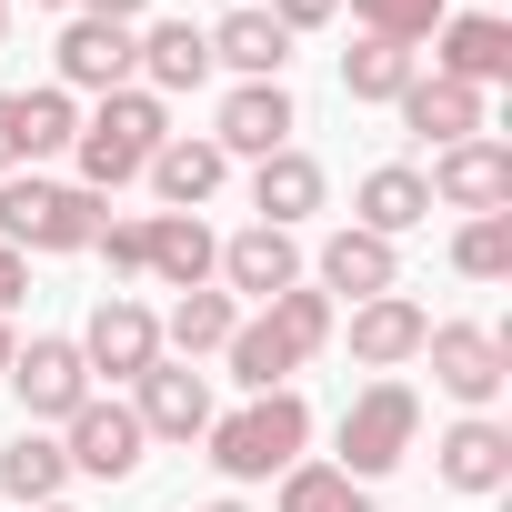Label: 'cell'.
Returning <instances> with one entry per match:
<instances>
[{
    "label": "cell",
    "instance_id": "cell-5",
    "mask_svg": "<svg viewBox=\"0 0 512 512\" xmlns=\"http://www.w3.org/2000/svg\"><path fill=\"white\" fill-rule=\"evenodd\" d=\"M332 442H342V452H332V472L372 492V482H382L392 462H412V442H422V402H412V382H362Z\"/></svg>",
    "mask_w": 512,
    "mask_h": 512
},
{
    "label": "cell",
    "instance_id": "cell-35",
    "mask_svg": "<svg viewBox=\"0 0 512 512\" xmlns=\"http://www.w3.org/2000/svg\"><path fill=\"white\" fill-rule=\"evenodd\" d=\"M332 11H342V0H272V21H282V31H292V41H302V31H322V21H332Z\"/></svg>",
    "mask_w": 512,
    "mask_h": 512
},
{
    "label": "cell",
    "instance_id": "cell-39",
    "mask_svg": "<svg viewBox=\"0 0 512 512\" xmlns=\"http://www.w3.org/2000/svg\"><path fill=\"white\" fill-rule=\"evenodd\" d=\"M0 41H11V0H0Z\"/></svg>",
    "mask_w": 512,
    "mask_h": 512
},
{
    "label": "cell",
    "instance_id": "cell-32",
    "mask_svg": "<svg viewBox=\"0 0 512 512\" xmlns=\"http://www.w3.org/2000/svg\"><path fill=\"white\" fill-rule=\"evenodd\" d=\"M352 21L362 41H392V51H422L442 31V0H352Z\"/></svg>",
    "mask_w": 512,
    "mask_h": 512
},
{
    "label": "cell",
    "instance_id": "cell-14",
    "mask_svg": "<svg viewBox=\"0 0 512 512\" xmlns=\"http://www.w3.org/2000/svg\"><path fill=\"white\" fill-rule=\"evenodd\" d=\"M131 412H141L151 442H201V432H211V372H191V362L161 352V362L131 382Z\"/></svg>",
    "mask_w": 512,
    "mask_h": 512
},
{
    "label": "cell",
    "instance_id": "cell-34",
    "mask_svg": "<svg viewBox=\"0 0 512 512\" xmlns=\"http://www.w3.org/2000/svg\"><path fill=\"white\" fill-rule=\"evenodd\" d=\"M21 302H31V262H21V251H11V241H0V322H11Z\"/></svg>",
    "mask_w": 512,
    "mask_h": 512
},
{
    "label": "cell",
    "instance_id": "cell-7",
    "mask_svg": "<svg viewBox=\"0 0 512 512\" xmlns=\"http://www.w3.org/2000/svg\"><path fill=\"white\" fill-rule=\"evenodd\" d=\"M422 362H432V382H442L462 412H492L502 382H512V342L482 332V322H432V332H422Z\"/></svg>",
    "mask_w": 512,
    "mask_h": 512
},
{
    "label": "cell",
    "instance_id": "cell-22",
    "mask_svg": "<svg viewBox=\"0 0 512 512\" xmlns=\"http://www.w3.org/2000/svg\"><path fill=\"white\" fill-rule=\"evenodd\" d=\"M151 191H161V211H201L221 181H231V161H221V141L211 131H171L161 151H151V171H141Z\"/></svg>",
    "mask_w": 512,
    "mask_h": 512
},
{
    "label": "cell",
    "instance_id": "cell-1",
    "mask_svg": "<svg viewBox=\"0 0 512 512\" xmlns=\"http://www.w3.org/2000/svg\"><path fill=\"white\" fill-rule=\"evenodd\" d=\"M332 292H312V282H292L282 302H262V312H241V332L221 342V362H231V382L241 392H292V372L332 342Z\"/></svg>",
    "mask_w": 512,
    "mask_h": 512
},
{
    "label": "cell",
    "instance_id": "cell-15",
    "mask_svg": "<svg viewBox=\"0 0 512 512\" xmlns=\"http://www.w3.org/2000/svg\"><path fill=\"white\" fill-rule=\"evenodd\" d=\"M292 131H302V111H292L282 81H241V91L221 101V121H211L221 161H272V151H292Z\"/></svg>",
    "mask_w": 512,
    "mask_h": 512
},
{
    "label": "cell",
    "instance_id": "cell-24",
    "mask_svg": "<svg viewBox=\"0 0 512 512\" xmlns=\"http://www.w3.org/2000/svg\"><path fill=\"white\" fill-rule=\"evenodd\" d=\"M432 221V191H422V171L412 161H382V171H362V191H352V231H372V241H402V231H422Z\"/></svg>",
    "mask_w": 512,
    "mask_h": 512
},
{
    "label": "cell",
    "instance_id": "cell-29",
    "mask_svg": "<svg viewBox=\"0 0 512 512\" xmlns=\"http://www.w3.org/2000/svg\"><path fill=\"white\" fill-rule=\"evenodd\" d=\"M282 512H382V502H372L362 482H342L332 462H312V452H302V462L282 472Z\"/></svg>",
    "mask_w": 512,
    "mask_h": 512
},
{
    "label": "cell",
    "instance_id": "cell-16",
    "mask_svg": "<svg viewBox=\"0 0 512 512\" xmlns=\"http://www.w3.org/2000/svg\"><path fill=\"white\" fill-rule=\"evenodd\" d=\"M231 302H282L292 282H302V241L292 231H272V221H251V231H231L221 241V272H211Z\"/></svg>",
    "mask_w": 512,
    "mask_h": 512
},
{
    "label": "cell",
    "instance_id": "cell-36",
    "mask_svg": "<svg viewBox=\"0 0 512 512\" xmlns=\"http://www.w3.org/2000/svg\"><path fill=\"white\" fill-rule=\"evenodd\" d=\"M81 11H91V21H121V31H141V11H151V0H81Z\"/></svg>",
    "mask_w": 512,
    "mask_h": 512
},
{
    "label": "cell",
    "instance_id": "cell-10",
    "mask_svg": "<svg viewBox=\"0 0 512 512\" xmlns=\"http://www.w3.org/2000/svg\"><path fill=\"white\" fill-rule=\"evenodd\" d=\"M81 362H91V382H101V372H111V382H141V372L161 362V312L131 302V292H101L91 322H81Z\"/></svg>",
    "mask_w": 512,
    "mask_h": 512
},
{
    "label": "cell",
    "instance_id": "cell-38",
    "mask_svg": "<svg viewBox=\"0 0 512 512\" xmlns=\"http://www.w3.org/2000/svg\"><path fill=\"white\" fill-rule=\"evenodd\" d=\"M201 512H251V502H201Z\"/></svg>",
    "mask_w": 512,
    "mask_h": 512
},
{
    "label": "cell",
    "instance_id": "cell-3",
    "mask_svg": "<svg viewBox=\"0 0 512 512\" xmlns=\"http://www.w3.org/2000/svg\"><path fill=\"white\" fill-rule=\"evenodd\" d=\"M211 472L221 482H282L312 452V402L302 392H251L241 412H211Z\"/></svg>",
    "mask_w": 512,
    "mask_h": 512
},
{
    "label": "cell",
    "instance_id": "cell-26",
    "mask_svg": "<svg viewBox=\"0 0 512 512\" xmlns=\"http://www.w3.org/2000/svg\"><path fill=\"white\" fill-rule=\"evenodd\" d=\"M322 161L312 151H272V161H251V211H262L272 231H292V221H312L322 211Z\"/></svg>",
    "mask_w": 512,
    "mask_h": 512
},
{
    "label": "cell",
    "instance_id": "cell-12",
    "mask_svg": "<svg viewBox=\"0 0 512 512\" xmlns=\"http://www.w3.org/2000/svg\"><path fill=\"white\" fill-rule=\"evenodd\" d=\"M211 272H221V231H211L201 211H151V221H141V282H161V292H211Z\"/></svg>",
    "mask_w": 512,
    "mask_h": 512
},
{
    "label": "cell",
    "instance_id": "cell-41",
    "mask_svg": "<svg viewBox=\"0 0 512 512\" xmlns=\"http://www.w3.org/2000/svg\"><path fill=\"white\" fill-rule=\"evenodd\" d=\"M41 512H71V502H41Z\"/></svg>",
    "mask_w": 512,
    "mask_h": 512
},
{
    "label": "cell",
    "instance_id": "cell-13",
    "mask_svg": "<svg viewBox=\"0 0 512 512\" xmlns=\"http://www.w3.org/2000/svg\"><path fill=\"white\" fill-rule=\"evenodd\" d=\"M81 131V101L51 81V91H0V171H41L51 151H71Z\"/></svg>",
    "mask_w": 512,
    "mask_h": 512
},
{
    "label": "cell",
    "instance_id": "cell-27",
    "mask_svg": "<svg viewBox=\"0 0 512 512\" xmlns=\"http://www.w3.org/2000/svg\"><path fill=\"white\" fill-rule=\"evenodd\" d=\"M61 482H71V452H61V432H41V422H21V442L0 452V492L11 502H61Z\"/></svg>",
    "mask_w": 512,
    "mask_h": 512
},
{
    "label": "cell",
    "instance_id": "cell-19",
    "mask_svg": "<svg viewBox=\"0 0 512 512\" xmlns=\"http://www.w3.org/2000/svg\"><path fill=\"white\" fill-rule=\"evenodd\" d=\"M392 111H402V131H412V141H432V151H452V141H472V131H492V111H482V91H462V81H442V71H412Z\"/></svg>",
    "mask_w": 512,
    "mask_h": 512
},
{
    "label": "cell",
    "instance_id": "cell-23",
    "mask_svg": "<svg viewBox=\"0 0 512 512\" xmlns=\"http://www.w3.org/2000/svg\"><path fill=\"white\" fill-rule=\"evenodd\" d=\"M211 81V31L201 21H141V91L171 101V91H201Z\"/></svg>",
    "mask_w": 512,
    "mask_h": 512
},
{
    "label": "cell",
    "instance_id": "cell-21",
    "mask_svg": "<svg viewBox=\"0 0 512 512\" xmlns=\"http://www.w3.org/2000/svg\"><path fill=\"white\" fill-rule=\"evenodd\" d=\"M312 292H352V302H382V292H402V251L342 221V231L322 241V262H312Z\"/></svg>",
    "mask_w": 512,
    "mask_h": 512
},
{
    "label": "cell",
    "instance_id": "cell-40",
    "mask_svg": "<svg viewBox=\"0 0 512 512\" xmlns=\"http://www.w3.org/2000/svg\"><path fill=\"white\" fill-rule=\"evenodd\" d=\"M41 11H81V0H41Z\"/></svg>",
    "mask_w": 512,
    "mask_h": 512
},
{
    "label": "cell",
    "instance_id": "cell-20",
    "mask_svg": "<svg viewBox=\"0 0 512 512\" xmlns=\"http://www.w3.org/2000/svg\"><path fill=\"white\" fill-rule=\"evenodd\" d=\"M422 332H432V312L412 302V292H382V302H352V362L362 372H402V362H422Z\"/></svg>",
    "mask_w": 512,
    "mask_h": 512
},
{
    "label": "cell",
    "instance_id": "cell-8",
    "mask_svg": "<svg viewBox=\"0 0 512 512\" xmlns=\"http://www.w3.org/2000/svg\"><path fill=\"white\" fill-rule=\"evenodd\" d=\"M422 191H432L442 211H462V221H482V211H512V141H492V131H472V141H452V151H432V171H422Z\"/></svg>",
    "mask_w": 512,
    "mask_h": 512
},
{
    "label": "cell",
    "instance_id": "cell-6",
    "mask_svg": "<svg viewBox=\"0 0 512 512\" xmlns=\"http://www.w3.org/2000/svg\"><path fill=\"white\" fill-rule=\"evenodd\" d=\"M0 382L21 392V412H31L41 432H51V422H71V412H81V402L101 392L71 332H31V342H11V372H0Z\"/></svg>",
    "mask_w": 512,
    "mask_h": 512
},
{
    "label": "cell",
    "instance_id": "cell-9",
    "mask_svg": "<svg viewBox=\"0 0 512 512\" xmlns=\"http://www.w3.org/2000/svg\"><path fill=\"white\" fill-rule=\"evenodd\" d=\"M51 61H61V91H71V101H81V91L101 101V91H131V81H141V31L71 11V21H61V51H51Z\"/></svg>",
    "mask_w": 512,
    "mask_h": 512
},
{
    "label": "cell",
    "instance_id": "cell-18",
    "mask_svg": "<svg viewBox=\"0 0 512 512\" xmlns=\"http://www.w3.org/2000/svg\"><path fill=\"white\" fill-rule=\"evenodd\" d=\"M442 51H432V71L442 81H462V91H492V81H512V21H492V11H442V31H432Z\"/></svg>",
    "mask_w": 512,
    "mask_h": 512
},
{
    "label": "cell",
    "instance_id": "cell-28",
    "mask_svg": "<svg viewBox=\"0 0 512 512\" xmlns=\"http://www.w3.org/2000/svg\"><path fill=\"white\" fill-rule=\"evenodd\" d=\"M231 332H241V302L211 282V292H181V302H171V322H161V352H171V362H201V352H221Z\"/></svg>",
    "mask_w": 512,
    "mask_h": 512
},
{
    "label": "cell",
    "instance_id": "cell-31",
    "mask_svg": "<svg viewBox=\"0 0 512 512\" xmlns=\"http://www.w3.org/2000/svg\"><path fill=\"white\" fill-rule=\"evenodd\" d=\"M412 71H422V61L392 51V41H352V51H342V91H352V101H402Z\"/></svg>",
    "mask_w": 512,
    "mask_h": 512
},
{
    "label": "cell",
    "instance_id": "cell-2",
    "mask_svg": "<svg viewBox=\"0 0 512 512\" xmlns=\"http://www.w3.org/2000/svg\"><path fill=\"white\" fill-rule=\"evenodd\" d=\"M171 141V101H151L141 81L131 91H101L91 111H81V131H71V161H81V191H121V181H141L151 171V151Z\"/></svg>",
    "mask_w": 512,
    "mask_h": 512
},
{
    "label": "cell",
    "instance_id": "cell-37",
    "mask_svg": "<svg viewBox=\"0 0 512 512\" xmlns=\"http://www.w3.org/2000/svg\"><path fill=\"white\" fill-rule=\"evenodd\" d=\"M0 372H11V322H0Z\"/></svg>",
    "mask_w": 512,
    "mask_h": 512
},
{
    "label": "cell",
    "instance_id": "cell-17",
    "mask_svg": "<svg viewBox=\"0 0 512 512\" xmlns=\"http://www.w3.org/2000/svg\"><path fill=\"white\" fill-rule=\"evenodd\" d=\"M432 472L452 482V492H472V502H492V492H512V432L492 422V412H462L442 442H432Z\"/></svg>",
    "mask_w": 512,
    "mask_h": 512
},
{
    "label": "cell",
    "instance_id": "cell-11",
    "mask_svg": "<svg viewBox=\"0 0 512 512\" xmlns=\"http://www.w3.org/2000/svg\"><path fill=\"white\" fill-rule=\"evenodd\" d=\"M61 452H71V472H91V482H131V472H141V452H151V432H141V412H131V402L91 392V402L61 422Z\"/></svg>",
    "mask_w": 512,
    "mask_h": 512
},
{
    "label": "cell",
    "instance_id": "cell-4",
    "mask_svg": "<svg viewBox=\"0 0 512 512\" xmlns=\"http://www.w3.org/2000/svg\"><path fill=\"white\" fill-rule=\"evenodd\" d=\"M101 221H111V201L81 191V181H51V171H11L0 181V241H11L21 262L31 251H91Z\"/></svg>",
    "mask_w": 512,
    "mask_h": 512
},
{
    "label": "cell",
    "instance_id": "cell-25",
    "mask_svg": "<svg viewBox=\"0 0 512 512\" xmlns=\"http://www.w3.org/2000/svg\"><path fill=\"white\" fill-rule=\"evenodd\" d=\"M282 61H292V31L272 21V11H221L211 21V71H241V81H282Z\"/></svg>",
    "mask_w": 512,
    "mask_h": 512
},
{
    "label": "cell",
    "instance_id": "cell-30",
    "mask_svg": "<svg viewBox=\"0 0 512 512\" xmlns=\"http://www.w3.org/2000/svg\"><path fill=\"white\" fill-rule=\"evenodd\" d=\"M452 272L462 282H512V211H482L452 231Z\"/></svg>",
    "mask_w": 512,
    "mask_h": 512
},
{
    "label": "cell",
    "instance_id": "cell-33",
    "mask_svg": "<svg viewBox=\"0 0 512 512\" xmlns=\"http://www.w3.org/2000/svg\"><path fill=\"white\" fill-rule=\"evenodd\" d=\"M101 262H111V282H141V221H101Z\"/></svg>",
    "mask_w": 512,
    "mask_h": 512
}]
</instances>
